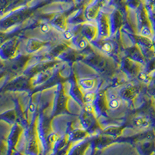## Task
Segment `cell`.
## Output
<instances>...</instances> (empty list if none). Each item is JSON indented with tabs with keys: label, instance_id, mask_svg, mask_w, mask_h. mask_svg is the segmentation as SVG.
Wrapping results in <instances>:
<instances>
[{
	"label": "cell",
	"instance_id": "7a4b0ae2",
	"mask_svg": "<svg viewBox=\"0 0 155 155\" xmlns=\"http://www.w3.org/2000/svg\"><path fill=\"white\" fill-rule=\"evenodd\" d=\"M80 85L84 89L90 90L94 87L95 81L92 78H83L80 80Z\"/></svg>",
	"mask_w": 155,
	"mask_h": 155
},
{
	"label": "cell",
	"instance_id": "8992f818",
	"mask_svg": "<svg viewBox=\"0 0 155 155\" xmlns=\"http://www.w3.org/2000/svg\"><path fill=\"white\" fill-rule=\"evenodd\" d=\"M85 99L87 102H92L94 99L93 93H92V92H88V93H87L85 96Z\"/></svg>",
	"mask_w": 155,
	"mask_h": 155
},
{
	"label": "cell",
	"instance_id": "277c9868",
	"mask_svg": "<svg viewBox=\"0 0 155 155\" xmlns=\"http://www.w3.org/2000/svg\"><path fill=\"white\" fill-rule=\"evenodd\" d=\"M64 37L66 40H68V41H70V40H71L74 37V34L71 31H70V30H68V31H65L64 33Z\"/></svg>",
	"mask_w": 155,
	"mask_h": 155
},
{
	"label": "cell",
	"instance_id": "30bf717a",
	"mask_svg": "<svg viewBox=\"0 0 155 155\" xmlns=\"http://www.w3.org/2000/svg\"><path fill=\"white\" fill-rule=\"evenodd\" d=\"M86 46H87L86 41H84V40H82V41H80L79 47L81 48V49H84V48H86Z\"/></svg>",
	"mask_w": 155,
	"mask_h": 155
},
{
	"label": "cell",
	"instance_id": "6da1fadb",
	"mask_svg": "<svg viewBox=\"0 0 155 155\" xmlns=\"http://www.w3.org/2000/svg\"><path fill=\"white\" fill-rule=\"evenodd\" d=\"M134 124L137 127L145 128L149 126V120L143 116H139L134 120Z\"/></svg>",
	"mask_w": 155,
	"mask_h": 155
},
{
	"label": "cell",
	"instance_id": "9c48e42d",
	"mask_svg": "<svg viewBox=\"0 0 155 155\" xmlns=\"http://www.w3.org/2000/svg\"><path fill=\"white\" fill-rule=\"evenodd\" d=\"M85 110H86L88 113H92V112H93V106L91 104H88L85 106Z\"/></svg>",
	"mask_w": 155,
	"mask_h": 155
},
{
	"label": "cell",
	"instance_id": "3957f363",
	"mask_svg": "<svg viewBox=\"0 0 155 155\" xmlns=\"http://www.w3.org/2000/svg\"><path fill=\"white\" fill-rule=\"evenodd\" d=\"M120 100L117 99H112V100H110V102H109V107L113 109H117V108L120 106Z\"/></svg>",
	"mask_w": 155,
	"mask_h": 155
},
{
	"label": "cell",
	"instance_id": "ba28073f",
	"mask_svg": "<svg viewBox=\"0 0 155 155\" xmlns=\"http://www.w3.org/2000/svg\"><path fill=\"white\" fill-rule=\"evenodd\" d=\"M41 30L44 34H47L50 31V27L48 24H42L41 27Z\"/></svg>",
	"mask_w": 155,
	"mask_h": 155
},
{
	"label": "cell",
	"instance_id": "8fae6325",
	"mask_svg": "<svg viewBox=\"0 0 155 155\" xmlns=\"http://www.w3.org/2000/svg\"><path fill=\"white\" fill-rule=\"evenodd\" d=\"M29 109H30L31 112H34V111H35V109H36V106L34 104V103H32V104L30 106V108H29Z\"/></svg>",
	"mask_w": 155,
	"mask_h": 155
},
{
	"label": "cell",
	"instance_id": "5b68a950",
	"mask_svg": "<svg viewBox=\"0 0 155 155\" xmlns=\"http://www.w3.org/2000/svg\"><path fill=\"white\" fill-rule=\"evenodd\" d=\"M141 34L144 37H148L150 35V29L147 27H143L141 30Z\"/></svg>",
	"mask_w": 155,
	"mask_h": 155
},
{
	"label": "cell",
	"instance_id": "7c38bea8",
	"mask_svg": "<svg viewBox=\"0 0 155 155\" xmlns=\"http://www.w3.org/2000/svg\"><path fill=\"white\" fill-rule=\"evenodd\" d=\"M139 78L141 80H145L147 78V75L145 74H140Z\"/></svg>",
	"mask_w": 155,
	"mask_h": 155
},
{
	"label": "cell",
	"instance_id": "52a82bcc",
	"mask_svg": "<svg viewBox=\"0 0 155 155\" xmlns=\"http://www.w3.org/2000/svg\"><path fill=\"white\" fill-rule=\"evenodd\" d=\"M102 50L106 51V52H110L112 51V45L109 43H106L102 46Z\"/></svg>",
	"mask_w": 155,
	"mask_h": 155
}]
</instances>
